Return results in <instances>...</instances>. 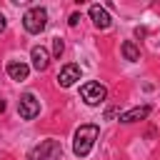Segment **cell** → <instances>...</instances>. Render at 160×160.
Masks as SVG:
<instances>
[{
  "label": "cell",
  "mask_w": 160,
  "mask_h": 160,
  "mask_svg": "<svg viewBox=\"0 0 160 160\" xmlns=\"http://www.w3.org/2000/svg\"><path fill=\"white\" fill-rule=\"evenodd\" d=\"M60 155H62V148L58 140H45L42 145L30 150V160H48V158H60Z\"/></svg>",
  "instance_id": "4"
},
{
  "label": "cell",
  "mask_w": 160,
  "mask_h": 160,
  "mask_svg": "<svg viewBox=\"0 0 160 160\" xmlns=\"http://www.w3.org/2000/svg\"><path fill=\"white\" fill-rule=\"evenodd\" d=\"M30 60H32V68H35L38 72H42V70H48V65H50V52H48L42 45H35V48L30 50Z\"/></svg>",
  "instance_id": "8"
},
{
  "label": "cell",
  "mask_w": 160,
  "mask_h": 160,
  "mask_svg": "<svg viewBox=\"0 0 160 160\" xmlns=\"http://www.w3.org/2000/svg\"><path fill=\"white\" fill-rule=\"evenodd\" d=\"M75 80H80V68H78L75 62L65 65V68L58 72V85H60V88H70V85H75Z\"/></svg>",
  "instance_id": "7"
},
{
  "label": "cell",
  "mask_w": 160,
  "mask_h": 160,
  "mask_svg": "<svg viewBox=\"0 0 160 160\" xmlns=\"http://www.w3.org/2000/svg\"><path fill=\"white\" fill-rule=\"evenodd\" d=\"M2 30H5V15L0 12V32H2Z\"/></svg>",
  "instance_id": "14"
},
{
  "label": "cell",
  "mask_w": 160,
  "mask_h": 160,
  "mask_svg": "<svg viewBox=\"0 0 160 160\" xmlns=\"http://www.w3.org/2000/svg\"><path fill=\"white\" fill-rule=\"evenodd\" d=\"M120 50H122V58H125V60H130V62H138V60H140V48H138L132 40H125Z\"/></svg>",
  "instance_id": "11"
},
{
  "label": "cell",
  "mask_w": 160,
  "mask_h": 160,
  "mask_svg": "<svg viewBox=\"0 0 160 160\" xmlns=\"http://www.w3.org/2000/svg\"><path fill=\"white\" fill-rule=\"evenodd\" d=\"M18 112H20L22 120H32V118H38V112H40V100H38L32 92L20 95V100H18Z\"/></svg>",
  "instance_id": "3"
},
{
  "label": "cell",
  "mask_w": 160,
  "mask_h": 160,
  "mask_svg": "<svg viewBox=\"0 0 160 160\" xmlns=\"http://www.w3.org/2000/svg\"><path fill=\"white\" fill-rule=\"evenodd\" d=\"M148 115H150V105H138V108L122 112L120 115V122H138V120H145Z\"/></svg>",
  "instance_id": "10"
},
{
  "label": "cell",
  "mask_w": 160,
  "mask_h": 160,
  "mask_svg": "<svg viewBox=\"0 0 160 160\" xmlns=\"http://www.w3.org/2000/svg\"><path fill=\"white\" fill-rule=\"evenodd\" d=\"M90 18H92V25H95L98 30H108L110 22H112L110 12H108L102 5H90Z\"/></svg>",
  "instance_id": "6"
},
{
  "label": "cell",
  "mask_w": 160,
  "mask_h": 160,
  "mask_svg": "<svg viewBox=\"0 0 160 160\" xmlns=\"http://www.w3.org/2000/svg\"><path fill=\"white\" fill-rule=\"evenodd\" d=\"M5 70H8V75H10V80H18V82H22V80H28V72H30V68H28V65H25L22 60H20V62H18V60H10Z\"/></svg>",
  "instance_id": "9"
},
{
  "label": "cell",
  "mask_w": 160,
  "mask_h": 160,
  "mask_svg": "<svg viewBox=\"0 0 160 160\" xmlns=\"http://www.w3.org/2000/svg\"><path fill=\"white\" fill-rule=\"evenodd\" d=\"M0 112H5V100L0 98Z\"/></svg>",
  "instance_id": "15"
},
{
  "label": "cell",
  "mask_w": 160,
  "mask_h": 160,
  "mask_svg": "<svg viewBox=\"0 0 160 160\" xmlns=\"http://www.w3.org/2000/svg\"><path fill=\"white\" fill-rule=\"evenodd\" d=\"M98 135H100V128L98 125H80L75 130V140H72L75 155L78 158H88L90 150H92V145H95V140H98Z\"/></svg>",
  "instance_id": "1"
},
{
  "label": "cell",
  "mask_w": 160,
  "mask_h": 160,
  "mask_svg": "<svg viewBox=\"0 0 160 160\" xmlns=\"http://www.w3.org/2000/svg\"><path fill=\"white\" fill-rule=\"evenodd\" d=\"M62 50H65L62 40H60V38H55V40H52V55H55V58H60V55H62Z\"/></svg>",
  "instance_id": "12"
},
{
  "label": "cell",
  "mask_w": 160,
  "mask_h": 160,
  "mask_svg": "<svg viewBox=\"0 0 160 160\" xmlns=\"http://www.w3.org/2000/svg\"><path fill=\"white\" fill-rule=\"evenodd\" d=\"M80 95H82V100H85L88 105H100V102L105 100L108 90H105V85H100V82H85V85L80 88Z\"/></svg>",
  "instance_id": "5"
},
{
  "label": "cell",
  "mask_w": 160,
  "mask_h": 160,
  "mask_svg": "<svg viewBox=\"0 0 160 160\" xmlns=\"http://www.w3.org/2000/svg\"><path fill=\"white\" fill-rule=\"evenodd\" d=\"M78 20H80V15H78V12H72V15H70V20H68V25H70V28H75V25H78Z\"/></svg>",
  "instance_id": "13"
},
{
  "label": "cell",
  "mask_w": 160,
  "mask_h": 160,
  "mask_svg": "<svg viewBox=\"0 0 160 160\" xmlns=\"http://www.w3.org/2000/svg\"><path fill=\"white\" fill-rule=\"evenodd\" d=\"M45 25H48V12H45V8H30V10L22 15V28H25L30 35L42 32Z\"/></svg>",
  "instance_id": "2"
}]
</instances>
